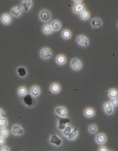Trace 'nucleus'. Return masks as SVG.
Instances as JSON below:
<instances>
[{"instance_id": "f3484780", "label": "nucleus", "mask_w": 118, "mask_h": 151, "mask_svg": "<svg viewBox=\"0 0 118 151\" xmlns=\"http://www.w3.org/2000/svg\"><path fill=\"white\" fill-rule=\"evenodd\" d=\"M55 61L56 63L59 65H64V64L66 63L67 59L64 54H60L57 56Z\"/></svg>"}, {"instance_id": "4468645a", "label": "nucleus", "mask_w": 118, "mask_h": 151, "mask_svg": "<svg viewBox=\"0 0 118 151\" xmlns=\"http://www.w3.org/2000/svg\"><path fill=\"white\" fill-rule=\"evenodd\" d=\"M11 132L14 135H20L24 134V131L20 125H15L12 127Z\"/></svg>"}, {"instance_id": "58836bf2", "label": "nucleus", "mask_w": 118, "mask_h": 151, "mask_svg": "<svg viewBox=\"0 0 118 151\" xmlns=\"http://www.w3.org/2000/svg\"></svg>"}, {"instance_id": "9d476101", "label": "nucleus", "mask_w": 118, "mask_h": 151, "mask_svg": "<svg viewBox=\"0 0 118 151\" xmlns=\"http://www.w3.org/2000/svg\"><path fill=\"white\" fill-rule=\"evenodd\" d=\"M104 113L108 115H111L114 113V107L109 102H105L103 104Z\"/></svg>"}, {"instance_id": "7c9ffc66", "label": "nucleus", "mask_w": 118, "mask_h": 151, "mask_svg": "<svg viewBox=\"0 0 118 151\" xmlns=\"http://www.w3.org/2000/svg\"><path fill=\"white\" fill-rule=\"evenodd\" d=\"M8 135H9V131L6 128H0V136L5 138L8 137Z\"/></svg>"}, {"instance_id": "412c9836", "label": "nucleus", "mask_w": 118, "mask_h": 151, "mask_svg": "<svg viewBox=\"0 0 118 151\" xmlns=\"http://www.w3.org/2000/svg\"><path fill=\"white\" fill-rule=\"evenodd\" d=\"M18 76L21 78H24L27 75V70L26 68L24 66L19 67L17 69Z\"/></svg>"}, {"instance_id": "1a4fd4ad", "label": "nucleus", "mask_w": 118, "mask_h": 151, "mask_svg": "<svg viewBox=\"0 0 118 151\" xmlns=\"http://www.w3.org/2000/svg\"><path fill=\"white\" fill-rule=\"evenodd\" d=\"M85 10V6L83 2L79 3H75L73 7V13L77 15H80L81 13Z\"/></svg>"}, {"instance_id": "a878e982", "label": "nucleus", "mask_w": 118, "mask_h": 151, "mask_svg": "<svg viewBox=\"0 0 118 151\" xmlns=\"http://www.w3.org/2000/svg\"><path fill=\"white\" fill-rule=\"evenodd\" d=\"M108 95L110 99L118 97V90L116 88H111L108 92Z\"/></svg>"}, {"instance_id": "7ed1b4c3", "label": "nucleus", "mask_w": 118, "mask_h": 151, "mask_svg": "<svg viewBox=\"0 0 118 151\" xmlns=\"http://www.w3.org/2000/svg\"><path fill=\"white\" fill-rule=\"evenodd\" d=\"M57 128L59 131H62L65 129L67 125L70 123V119L68 118H61L57 116Z\"/></svg>"}, {"instance_id": "aec40b11", "label": "nucleus", "mask_w": 118, "mask_h": 151, "mask_svg": "<svg viewBox=\"0 0 118 151\" xmlns=\"http://www.w3.org/2000/svg\"><path fill=\"white\" fill-rule=\"evenodd\" d=\"M83 114L86 118H92L95 115L96 112L93 108L92 107H88L85 109Z\"/></svg>"}, {"instance_id": "2f4dec72", "label": "nucleus", "mask_w": 118, "mask_h": 151, "mask_svg": "<svg viewBox=\"0 0 118 151\" xmlns=\"http://www.w3.org/2000/svg\"><path fill=\"white\" fill-rule=\"evenodd\" d=\"M8 121L6 118H0V128H4L7 126Z\"/></svg>"}, {"instance_id": "a211bd4d", "label": "nucleus", "mask_w": 118, "mask_h": 151, "mask_svg": "<svg viewBox=\"0 0 118 151\" xmlns=\"http://www.w3.org/2000/svg\"><path fill=\"white\" fill-rule=\"evenodd\" d=\"M33 6V1L31 0H24L21 3V7L24 11H28Z\"/></svg>"}, {"instance_id": "b1692460", "label": "nucleus", "mask_w": 118, "mask_h": 151, "mask_svg": "<svg viewBox=\"0 0 118 151\" xmlns=\"http://www.w3.org/2000/svg\"><path fill=\"white\" fill-rule=\"evenodd\" d=\"M62 37L64 40H69L72 36V33L69 29H65L62 32Z\"/></svg>"}, {"instance_id": "f8f14e48", "label": "nucleus", "mask_w": 118, "mask_h": 151, "mask_svg": "<svg viewBox=\"0 0 118 151\" xmlns=\"http://www.w3.org/2000/svg\"><path fill=\"white\" fill-rule=\"evenodd\" d=\"M95 141L98 144H104L106 142V135L104 133H99L95 136Z\"/></svg>"}, {"instance_id": "6e6552de", "label": "nucleus", "mask_w": 118, "mask_h": 151, "mask_svg": "<svg viewBox=\"0 0 118 151\" xmlns=\"http://www.w3.org/2000/svg\"><path fill=\"white\" fill-rule=\"evenodd\" d=\"M54 113L58 117L67 118L68 111L66 108L64 106H57L54 109Z\"/></svg>"}, {"instance_id": "c9c22d12", "label": "nucleus", "mask_w": 118, "mask_h": 151, "mask_svg": "<svg viewBox=\"0 0 118 151\" xmlns=\"http://www.w3.org/2000/svg\"><path fill=\"white\" fill-rule=\"evenodd\" d=\"M5 138L0 136V146H3L5 144Z\"/></svg>"}, {"instance_id": "20e7f679", "label": "nucleus", "mask_w": 118, "mask_h": 151, "mask_svg": "<svg viewBox=\"0 0 118 151\" xmlns=\"http://www.w3.org/2000/svg\"><path fill=\"white\" fill-rule=\"evenodd\" d=\"M41 59L45 60H47L52 58L53 57V52L50 48L44 47L41 49L39 53Z\"/></svg>"}, {"instance_id": "c85d7f7f", "label": "nucleus", "mask_w": 118, "mask_h": 151, "mask_svg": "<svg viewBox=\"0 0 118 151\" xmlns=\"http://www.w3.org/2000/svg\"><path fill=\"white\" fill-rule=\"evenodd\" d=\"M17 93L19 96L23 97L28 93L27 89L26 87H25L24 86H22L18 89L17 90Z\"/></svg>"}, {"instance_id": "2eb2a0df", "label": "nucleus", "mask_w": 118, "mask_h": 151, "mask_svg": "<svg viewBox=\"0 0 118 151\" xmlns=\"http://www.w3.org/2000/svg\"><path fill=\"white\" fill-rule=\"evenodd\" d=\"M1 21L4 25H9L12 23V17L9 14L5 13L3 14L1 17Z\"/></svg>"}, {"instance_id": "6ab92c4d", "label": "nucleus", "mask_w": 118, "mask_h": 151, "mask_svg": "<svg viewBox=\"0 0 118 151\" xmlns=\"http://www.w3.org/2000/svg\"><path fill=\"white\" fill-rule=\"evenodd\" d=\"M50 25L54 31L57 32L61 30L62 28V24L61 22L58 20H55L52 21L50 23Z\"/></svg>"}, {"instance_id": "9b49d317", "label": "nucleus", "mask_w": 118, "mask_h": 151, "mask_svg": "<svg viewBox=\"0 0 118 151\" xmlns=\"http://www.w3.org/2000/svg\"><path fill=\"white\" fill-rule=\"evenodd\" d=\"M102 21L99 18H94L90 22V26L93 29H99L102 26Z\"/></svg>"}, {"instance_id": "f257e3e1", "label": "nucleus", "mask_w": 118, "mask_h": 151, "mask_svg": "<svg viewBox=\"0 0 118 151\" xmlns=\"http://www.w3.org/2000/svg\"><path fill=\"white\" fill-rule=\"evenodd\" d=\"M21 102L24 106L28 108L33 107L37 103L36 98L31 96L30 93H27L24 96L22 97Z\"/></svg>"}, {"instance_id": "72a5a7b5", "label": "nucleus", "mask_w": 118, "mask_h": 151, "mask_svg": "<svg viewBox=\"0 0 118 151\" xmlns=\"http://www.w3.org/2000/svg\"><path fill=\"white\" fill-rule=\"evenodd\" d=\"M5 117H6V115L3 109H0V118H5Z\"/></svg>"}, {"instance_id": "4be33fe9", "label": "nucleus", "mask_w": 118, "mask_h": 151, "mask_svg": "<svg viewBox=\"0 0 118 151\" xmlns=\"http://www.w3.org/2000/svg\"><path fill=\"white\" fill-rule=\"evenodd\" d=\"M41 93V90L40 87L37 86H34L31 87L30 89V94L33 97H38Z\"/></svg>"}, {"instance_id": "39448f33", "label": "nucleus", "mask_w": 118, "mask_h": 151, "mask_svg": "<svg viewBox=\"0 0 118 151\" xmlns=\"http://www.w3.org/2000/svg\"><path fill=\"white\" fill-rule=\"evenodd\" d=\"M70 67L74 71H78L81 70L83 67V64L81 60L75 57L72 59L70 62Z\"/></svg>"}, {"instance_id": "f03ea898", "label": "nucleus", "mask_w": 118, "mask_h": 151, "mask_svg": "<svg viewBox=\"0 0 118 151\" xmlns=\"http://www.w3.org/2000/svg\"><path fill=\"white\" fill-rule=\"evenodd\" d=\"M38 17L41 22L47 23L51 20L52 13L51 11L47 9H43L39 13Z\"/></svg>"}, {"instance_id": "bb28decb", "label": "nucleus", "mask_w": 118, "mask_h": 151, "mask_svg": "<svg viewBox=\"0 0 118 151\" xmlns=\"http://www.w3.org/2000/svg\"><path fill=\"white\" fill-rule=\"evenodd\" d=\"M73 128L70 125H67L66 127L65 128L64 130H63L62 131V134L64 137L67 138V137L69 135L72 130L73 129Z\"/></svg>"}, {"instance_id": "dca6fc26", "label": "nucleus", "mask_w": 118, "mask_h": 151, "mask_svg": "<svg viewBox=\"0 0 118 151\" xmlns=\"http://www.w3.org/2000/svg\"><path fill=\"white\" fill-rule=\"evenodd\" d=\"M61 89H62L61 86L58 83H53L50 86V91L53 94H58L60 92Z\"/></svg>"}, {"instance_id": "473e14b6", "label": "nucleus", "mask_w": 118, "mask_h": 151, "mask_svg": "<svg viewBox=\"0 0 118 151\" xmlns=\"http://www.w3.org/2000/svg\"><path fill=\"white\" fill-rule=\"evenodd\" d=\"M110 103L111 105L115 108V107H117L118 106V98H115L111 99Z\"/></svg>"}, {"instance_id": "ddd939ff", "label": "nucleus", "mask_w": 118, "mask_h": 151, "mask_svg": "<svg viewBox=\"0 0 118 151\" xmlns=\"http://www.w3.org/2000/svg\"><path fill=\"white\" fill-rule=\"evenodd\" d=\"M11 13L15 18H19L23 13V9L20 6H15L11 9Z\"/></svg>"}, {"instance_id": "e433bc0d", "label": "nucleus", "mask_w": 118, "mask_h": 151, "mask_svg": "<svg viewBox=\"0 0 118 151\" xmlns=\"http://www.w3.org/2000/svg\"><path fill=\"white\" fill-rule=\"evenodd\" d=\"M0 151H10L9 148L6 146H3L1 148Z\"/></svg>"}, {"instance_id": "f704fd0d", "label": "nucleus", "mask_w": 118, "mask_h": 151, "mask_svg": "<svg viewBox=\"0 0 118 151\" xmlns=\"http://www.w3.org/2000/svg\"><path fill=\"white\" fill-rule=\"evenodd\" d=\"M98 151H109L108 148L105 146H101L100 147Z\"/></svg>"}, {"instance_id": "0eeeda50", "label": "nucleus", "mask_w": 118, "mask_h": 151, "mask_svg": "<svg viewBox=\"0 0 118 151\" xmlns=\"http://www.w3.org/2000/svg\"><path fill=\"white\" fill-rule=\"evenodd\" d=\"M76 42L82 47H87L90 44L89 38L84 34H79L76 38Z\"/></svg>"}, {"instance_id": "ea45409f", "label": "nucleus", "mask_w": 118, "mask_h": 151, "mask_svg": "<svg viewBox=\"0 0 118 151\" xmlns=\"http://www.w3.org/2000/svg\"></svg>"}, {"instance_id": "4c0bfd02", "label": "nucleus", "mask_w": 118, "mask_h": 151, "mask_svg": "<svg viewBox=\"0 0 118 151\" xmlns=\"http://www.w3.org/2000/svg\"><path fill=\"white\" fill-rule=\"evenodd\" d=\"M73 1L75 2V3H81V2H82L83 1L82 0H80V1H79V0H77V1L73 0Z\"/></svg>"}, {"instance_id": "393cba45", "label": "nucleus", "mask_w": 118, "mask_h": 151, "mask_svg": "<svg viewBox=\"0 0 118 151\" xmlns=\"http://www.w3.org/2000/svg\"><path fill=\"white\" fill-rule=\"evenodd\" d=\"M42 31L45 35H50L53 33L54 31L50 24H47L44 25L42 28Z\"/></svg>"}, {"instance_id": "cd10ccee", "label": "nucleus", "mask_w": 118, "mask_h": 151, "mask_svg": "<svg viewBox=\"0 0 118 151\" xmlns=\"http://www.w3.org/2000/svg\"><path fill=\"white\" fill-rule=\"evenodd\" d=\"M80 19L82 21H87L89 20L90 18V13L89 11L85 10L79 15Z\"/></svg>"}, {"instance_id": "5701e85b", "label": "nucleus", "mask_w": 118, "mask_h": 151, "mask_svg": "<svg viewBox=\"0 0 118 151\" xmlns=\"http://www.w3.org/2000/svg\"><path fill=\"white\" fill-rule=\"evenodd\" d=\"M78 135H79L78 127H75L72 130V132L67 137V138L70 141H74L77 138Z\"/></svg>"}, {"instance_id": "c756f323", "label": "nucleus", "mask_w": 118, "mask_h": 151, "mask_svg": "<svg viewBox=\"0 0 118 151\" xmlns=\"http://www.w3.org/2000/svg\"><path fill=\"white\" fill-rule=\"evenodd\" d=\"M88 132L91 134H94L96 133L98 131V128L96 125L94 124L90 125L88 127Z\"/></svg>"}, {"instance_id": "423d86ee", "label": "nucleus", "mask_w": 118, "mask_h": 151, "mask_svg": "<svg viewBox=\"0 0 118 151\" xmlns=\"http://www.w3.org/2000/svg\"><path fill=\"white\" fill-rule=\"evenodd\" d=\"M49 142L52 145L59 147H60L62 145L63 140L59 135L55 133H54L50 137Z\"/></svg>"}]
</instances>
